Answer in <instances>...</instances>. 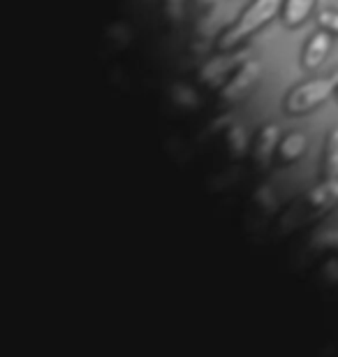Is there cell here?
Returning a JSON list of instances; mask_svg holds the SVG:
<instances>
[{"instance_id":"6da1fadb","label":"cell","mask_w":338,"mask_h":357,"mask_svg":"<svg viewBox=\"0 0 338 357\" xmlns=\"http://www.w3.org/2000/svg\"><path fill=\"white\" fill-rule=\"evenodd\" d=\"M280 10H283V0H253L243 10L241 17L220 33L218 42H215V49L222 54L232 52V49L243 45L248 38H253L262 26H267L276 14H280Z\"/></svg>"},{"instance_id":"7a4b0ae2","label":"cell","mask_w":338,"mask_h":357,"mask_svg":"<svg viewBox=\"0 0 338 357\" xmlns=\"http://www.w3.org/2000/svg\"><path fill=\"white\" fill-rule=\"evenodd\" d=\"M338 206V178H322V183L308 190L297 204L283 216L290 227H306L329 216Z\"/></svg>"},{"instance_id":"3957f363","label":"cell","mask_w":338,"mask_h":357,"mask_svg":"<svg viewBox=\"0 0 338 357\" xmlns=\"http://www.w3.org/2000/svg\"><path fill=\"white\" fill-rule=\"evenodd\" d=\"M338 89V73L329 77H320V79L304 82L299 86H294L285 98V114L287 116H304V114L318 109L320 105H325L332 93Z\"/></svg>"},{"instance_id":"277c9868","label":"cell","mask_w":338,"mask_h":357,"mask_svg":"<svg viewBox=\"0 0 338 357\" xmlns=\"http://www.w3.org/2000/svg\"><path fill=\"white\" fill-rule=\"evenodd\" d=\"M260 75H262V68H260V63H257V61L241 63V66L236 68L232 75H229V79L220 86L218 102L222 107H229V105L239 102V100L255 86L257 79H260Z\"/></svg>"},{"instance_id":"5b68a950","label":"cell","mask_w":338,"mask_h":357,"mask_svg":"<svg viewBox=\"0 0 338 357\" xmlns=\"http://www.w3.org/2000/svg\"><path fill=\"white\" fill-rule=\"evenodd\" d=\"M280 139H283V135H280L278 123H267L260 132H257L253 151H250V160H253V167L257 172H267V169L273 165Z\"/></svg>"},{"instance_id":"8992f818","label":"cell","mask_w":338,"mask_h":357,"mask_svg":"<svg viewBox=\"0 0 338 357\" xmlns=\"http://www.w3.org/2000/svg\"><path fill=\"white\" fill-rule=\"evenodd\" d=\"M329 49H332V33L329 31H315L311 38L306 42V49H304V70L313 73L315 68L322 66V61L327 59Z\"/></svg>"},{"instance_id":"52a82bcc","label":"cell","mask_w":338,"mask_h":357,"mask_svg":"<svg viewBox=\"0 0 338 357\" xmlns=\"http://www.w3.org/2000/svg\"><path fill=\"white\" fill-rule=\"evenodd\" d=\"M306 146H308V139L304 132H290L280 139L278 144V153H276V160L278 165H292L297 162L301 155L306 153Z\"/></svg>"},{"instance_id":"ba28073f","label":"cell","mask_w":338,"mask_h":357,"mask_svg":"<svg viewBox=\"0 0 338 357\" xmlns=\"http://www.w3.org/2000/svg\"><path fill=\"white\" fill-rule=\"evenodd\" d=\"M318 0H283V10H280V19L287 28H297L311 17Z\"/></svg>"},{"instance_id":"9c48e42d","label":"cell","mask_w":338,"mask_h":357,"mask_svg":"<svg viewBox=\"0 0 338 357\" xmlns=\"http://www.w3.org/2000/svg\"><path fill=\"white\" fill-rule=\"evenodd\" d=\"M322 178H338V128H332L327 135Z\"/></svg>"},{"instance_id":"30bf717a","label":"cell","mask_w":338,"mask_h":357,"mask_svg":"<svg viewBox=\"0 0 338 357\" xmlns=\"http://www.w3.org/2000/svg\"><path fill=\"white\" fill-rule=\"evenodd\" d=\"M315 253H327L338 258V230H325L311 241Z\"/></svg>"},{"instance_id":"8fae6325","label":"cell","mask_w":338,"mask_h":357,"mask_svg":"<svg viewBox=\"0 0 338 357\" xmlns=\"http://www.w3.org/2000/svg\"><path fill=\"white\" fill-rule=\"evenodd\" d=\"M318 24H320V28H325V31L338 35V12L336 10H322L318 14Z\"/></svg>"},{"instance_id":"7c38bea8","label":"cell","mask_w":338,"mask_h":357,"mask_svg":"<svg viewBox=\"0 0 338 357\" xmlns=\"http://www.w3.org/2000/svg\"><path fill=\"white\" fill-rule=\"evenodd\" d=\"M336 100H338V89H336Z\"/></svg>"}]
</instances>
